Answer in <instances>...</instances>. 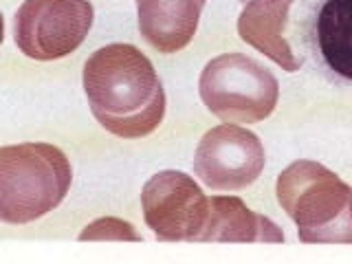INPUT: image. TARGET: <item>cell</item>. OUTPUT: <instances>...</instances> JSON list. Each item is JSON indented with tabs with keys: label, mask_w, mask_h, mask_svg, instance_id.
Masks as SVG:
<instances>
[{
	"label": "cell",
	"mask_w": 352,
	"mask_h": 264,
	"mask_svg": "<svg viewBox=\"0 0 352 264\" xmlns=\"http://www.w3.org/2000/svg\"><path fill=\"white\" fill-rule=\"evenodd\" d=\"M84 93L93 117L110 135L141 139L165 117V91L146 53L135 44H108L84 64Z\"/></svg>",
	"instance_id": "cell-1"
},
{
	"label": "cell",
	"mask_w": 352,
	"mask_h": 264,
	"mask_svg": "<svg viewBox=\"0 0 352 264\" xmlns=\"http://www.w3.org/2000/svg\"><path fill=\"white\" fill-rule=\"evenodd\" d=\"M278 203L308 245H352V187L315 161H295L278 176Z\"/></svg>",
	"instance_id": "cell-2"
},
{
	"label": "cell",
	"mask_w": 352,
	"mask_h": 264,
	"mask_svg": "<svg viewBox=\"0 0 352 264\" xmlns=\"http://www.w3.org/2000/svg\"><path fill=\"white\" fill-rule=\"evenodd\" d=\"M73 168L51 143H18L0 150V220L27 225L47 216L69 194Z\"/></svg>",
	"instance_id": "cell-3"
},
{
	"label": "cell",
	"mask_w": 352,
	"mask_h": 264,
	"mask_svg": "<svg viewBox=\"0 0 352 264\" xmlns=\"http://www.w3.org/2000/svg\"><path fill=\"white\" fill-rule=\"evenodd\" d=\"M198 93L209 113L225 124H258L278 106L280 84L253 58L223 53L205 64Z\"/></svg>",
	"instance_id": "cell-4"
},
{
	"label": "cell",
	"mask_w": 352,
	"mask_h": 264,
	"mask_svg": "<svg viewBox=\"0 0 352 264\" xmlns=\"http://www.w3.org/2000/svg\"><path fill=\"white\" fill-rule=\"evenodd\" d=\"M93 20L91 0H25L14 18V40L31 60H60L86 40Z\"/></svg>",
	"instance_id": "cell-5"
},
{
	"label": "cell",
	"mask_w": 352,
	"mask_h": 264,
	"mask_svg": "<svg viewBox=\"0 0 352 264\" xmlns=\"http://www.w3.org/2000/svg\"><path fill=\"white\" fill-rule=\"evenodd\" d=\"M264 163L262 141L238 124L207 130L194 152V174L214 192L245 190L258 181Z\"/></svg>",
	"instance_id": "cell-6"
},
{
	"label": "cell",
	"mask_w": 352,
	"mask_h": 264,
	"mask_svg": "<svg viewBox=\"0 0 352 264\" xmlns=\"http://www.w3.org/2000/svg\"><path fill=\"white\" fill-rule=\"evenodd\" d=\"M146 225L163 242H196L207 218V196L190 174L163 170L141 190Z\"/></svg>",
	"instance_id": "cell-7"
},
{
	"label": "cell",
	"mask_w": 352,
	"mask_h": 264,
	"mask_svg": "<svg viewBox=\"0 0 352 264\" xmlns=\"http://www.w3.org/2000/svg\"><path fill=\"white\" fill-rule=\"evenodd\" d=\"M207 0H135L143 40L159 53H179L196 36Z\"/></svg>",
	"instance_id": "cell-8"
},
{
	"label": "cell",
	"mask_w": 352,
	"mask_h": 264,
	"mask_svg": "<svg viewBox=\"0 0 352 264\" xmlns=\"http://www.w3.org/2000/svg\"><path fill=\"white\" fill-rule=\"evenodd\" d=\"M295 3L297 0H249L238 16V36L286 73L300 71L302 66V60L284 38L289 11Z\"/></svg>",
	"instance_id": "cell-9"
},
{
	"label": "cell",
	"mask_w": 352,
	"mask_h": 264,
	"mask_svg": "<svg viewBox=\"0 0 352 264\" xmlns=\"http://www.w3.org/2000/svg\"><path fill=\"white\" fill-rule=\"evenodd\" d=\"M196 242H284L282 229L236 196L207 198V218Z\"/></svg>",
	"instance_id": "cell-10"
},
{
	"label": "cell",
	"mask_w": 352,
	"mask_h": 264,
	"mask_svg": "<svg viewBox=\"0 0 352 264\" xmlns=\"http://www.w3.org/2000/svg\"><path fill=\"white\" fill-rule=\"evenodd\" d=\"M317 44L328 69L352 80V0H324L317 16Z\"/></svg>",
	"instance_id": "cell-11"
},
{
	"label": "cell",
	"mask_w": 352,
	"mask_h": 264,
	"mask_svg": "<svg viewBox=\"0 0 352 264\" xmlns=\"http://www.w3.org/2000/svg\"><path fill=\"white\" fill-rule=\"evenodd\" d=\"M80 240H132V242H139L141 236L135 231V227L126 223V220L99 218L82 231Z\"/></svg>",
	"instance_id": "cell-12"
},
{
	"label": "cell",
	"mask_w": 352,
	"mask_h": 264,
	"mask_svg": "<svg viewBox=\"0 0 352 264\" xmlns=\"http://www.w3.org/2000/svg\"><path fill=\"white\" fill-rule=\"evenodd\" d=\"M240 3H249V0H240Z\"/></svg>",
	"instance_id": "cell-13"
}]
</instances>
